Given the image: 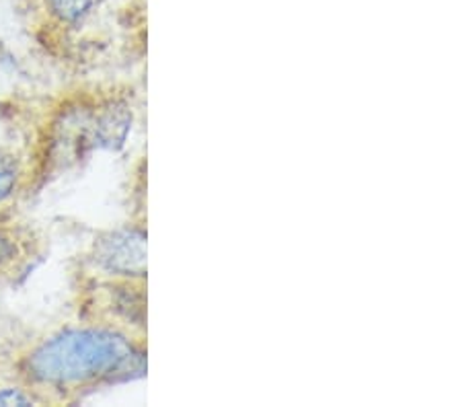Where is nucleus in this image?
<instances>
[{"label":"nucleus","mask_w":462,"mask_h":407,"mask_svg":"<svg viewBox=\"0 0 462 407\" xmlns=\"http://www.w3.org/2000/svg\"><path fill=\"white\" fill-rule=\"evenodd\" d=\"M21 255H23L21 236L11 227H0V273L19 264Z\"/></svg>","instance_id":"nucleus-7"},{"label":"nucleus","mask_w":462,"mask_h":407,"mask_svg":"<svg viewBox=\"0 0 462 407\" xmlns=\"http://www.w3.org/2000/svg\"><path fill=\"white\" fill-rule=\"evenodd\" d=\"M27 387L80 391L143 379L146 347L143 339L111 323L80 325L51 333L21 358Z\"/></svg>","instance_id":"nucleus-1"},{"label":"nucleus","mask_w":462,"mask_h":407,"mask_svg":"<svg viewBox=\"0 0 462 407\" xmlns=\"http://www.w3.org/2000/svg\"><path fill=\"white\" fill-rule=\"evenodd\" d=\"M95 3L97 0H46V9L58 25L74 27L93 11Z\"/></svg>","instance_id":"nucleus-5"},{"label":"nucleus","mask_w":462,"mask_h":407,"mask_svg":"<svg viewBox=\"0 0 462 407\" xmlns=\"http://www.w3.org/2000/svg\"><path fill=\"white\" fill-rule=\"evenodd\" d=\"M40 403V397H37L33 391L21 389V387H3L0 389V407H25V405H35Z\"/></svg>","instance_id":"nucleus-8"},{"label":"nucleus","mask_w":462,"mask_h":407,"mask_svg":"<svg viewBox=\"0 0 462 407\" xmlns=\"http://www.w3.org/2000/svg\"><path fill=\"white\" fill-rule=\"evenodd\" d=\"M146 227L132 222L101 233L88 262L107 280H146Z\"/></svg>","instance_id":"nucleus-2"},{"label":"nucleus","mask_w":462,"mask_h":407,"mask_svg":"<svg viewBox=\"0 0 462 407\" xmlns=\"http://www.w3.org/2000/svg\"><path fill=\"white\" fill-rule=\"evenodd\" d=\"M103 307L122 329H144V280H107L103 286Z\"/></svg>","instance_id":"nucleus-3"},{"label":"nucleus","mask_w":462,"mask_h":407,"mask_svg":"<svg viewBox=\"0 0 462 407\" xmlns=\"http://www.w3.org/2000/svg\"><path fill=\"white\" fill-rule=\"evenodd\" d=\"M134 124V111L122 99H111L93 109L91 144L99 151H119L128 140Z\"/></svg>","instance_id":"nucleus-4"},{"label":"nucleus","mask_w":462,"mask_h":407,"mask_svg":"<svg viewBox=\"0 0 462 407\" xmlns=\"http://www.w3.org/2000/svg\"><path fill=\"white\" fill-rule=\"evenodd\" d=\"M23 180V165L13 153L0 151V204L14 196Z\"/></svg>","instance_id":"nucleus-6"}]
</instances>
